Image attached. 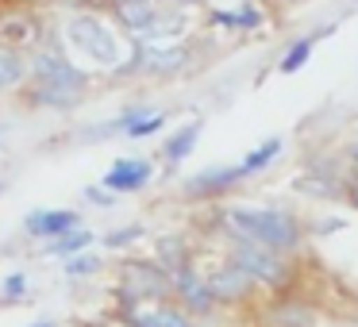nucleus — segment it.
Listing matches in <instances>:
<instances>
[{"label": "nucleus", "instance_id": "f257e3e1", "mask_svg": "<svg viewBox=\"0 0 358 327\" xmlns=\"http://www.w3.org/2000/svg\"><path fill=\"white\" fill-rule=\"evenodd\" d=\"M227 231L239 235L243 242H258L270 250H289L301 239L296 219L273 208H227Z\"/></svg>", "mask_w": 358, "mask_h": 327}, {"label": "nucleus", "instance_id": "f03ea898", "mask_svg": "<svg viewBox=\"0 0 358 327\" xmlns=\"http://www.w3.org/2000/svg\"><path fill=\"white\" fill-rule=\"evenodd\" d=\"M35 78H39L35 101H47V104H73L89 85L85 73L58 54H35Z\"/></svg>", "mask_w": 358, "mask_h": 327}, {"label": "nucleus", "instance_id": "7ed1b4c3", "mask_svg": "<svg viewBox=\"0 0 358 327\" xmlns=\"http://www.w3.org/2000/svg\"><path fill=\"white\" fill-rule=\"evenodd\" d=\"M66 35H70L73 47L85 50V54L93 58V62H101V66H116L120 47H116L112 31L101 24V20H93V16H73V20H70V27H66Z\"/></svg>", "mask_w": 358, "mask_h": 327}, {"label": "nucleus", "instance_id": "20e7f679", "mask_svg": "<svg viewBox=\"0 0 358 327\" xmlns=\"http://www.w3.org/2000/svg\"><path fill=\"white\" fill-rule=\"evenodd\" d=\"M231 262L239 266V270H247L255 281H262V285H273V289L285 285V262H281L278 254H270V247L239 242V247L231 250Z\"/></svg>", "mask_w": 358, "mask_h": 327}, {"label": "nucleus", "instance_id": "39448f33", "mask_svg": "<svg viewBox=\"0 0 358 327\" xmlns=\"http://www.w3.org/2000/svg\"><path fill=\"white\" fill-rule=\"evenodd\" d=\"M204 285H208L212 300H239V296H247L250 289H255V277L231 262V266H224V270H216L212 277H204Z\"/></svg>", "mask_w": 358, "mask_h": 327}, {"label": "nucleus", "instance_id": "423d86ee", "mask_svg": "<svg viewBox=\"0 0 358 327\" xmlns=\"http://www.w3.org/2000/svg\"><path fill=\"white\" fill-rule=\"evenodd\" d=\"M124 281H127V293L135 296H162L170 289V273L158 270V266H143V262H131L124 266Z\"/></svg>", "mask_w": 358, "mask_h": 327}, {"label": "nucleus", "instance_id": "0eeeda50", "mask_svg": "<svg viewBox=\"0 0 358 327\" xmlns=\"http://www.w3.org/2000/svg\"><path fill=\"white\" fill-rule=\"evenodd\" d=\"M150 181V162L147 158H120L108 173H104V185L116 189V193H135Z\"/></svg>", "mask_w": 358, "mask_h": 327}, {"label": "nucleus", "instance_id": "6e6552de", "mask_svg": "<svg viewBox=\"0 0 358 327\" xmlns=\"http://www.w3.org/2000/svg\"><path fill=\"white\" fill-rule=\"evenodd\" d=\"M24 224H27V231L39 235V239H55V235L78 227L81 216H78V212H70V208H39V212H31Z\"/></svg>", "mask_w": 358, "mask_h": 327}, {"label": "nucleus", "instance_id": "1a4fd4ad", "mask_svg": "<svg viewBox=\"0 0 358 327\" xmlns=\"http://www.w3.org/2000/svg\"><path fill=\"white\" fill-rule=\"evenodd\" d=\"M173 285H178L181 296H185V304H193L196 312H204L212 304L208 285H204V277L193 270V266H178V270H173Z\"/></svg>", "mask_w": 358, "mask_h": 327}, {"label": "nucleus", "instance_id": "9d476101", "mask_svg": "<svg viewBox=\"0 0 358 327\" xmlns=\"http://www.w3.org/2000/svg\"><path fill=\"white\" fill-rule=\"evenodd\" d=\"M235 181H239V170H235V166H216V170H204V173H196V177H189L185 189L196 196H208V193H224Z\"/></svg>", "mask_w": 358, "mask_h": 327}, {"label": "nucleus", "instance_id": "9b49d317", "mask_svg": "<svg viewBox=\"0 0 358 327\" xmlns=\"http://www.w3.org/2000/svg\"><path fill=\"white\" fill-rule=\"evenodd\" d=\"M139 54H143V66L147 70H155V73H170V70H181L185 66V47H139Z\"/></svg>", "mask_w": 358, "mask_h": 327}, {"label": "nucleus", "instance_id": "f8f14e48", "mask_svg": "<svg viewBox=\"0 0 358 327\" xmlns=\"http://www.w3.org/2000/svg\"><path fill=\"white\" fill-rule=\"evenodd\" d=\"M196 139H201V119H193V124H185V127H178V131L166 139V147H162V154L170 158V162H185L189 154H193V147H196Z\"/></svg>", "mask_w": 358, "mask_h": 327}, {"label": "nucleus", "instance_id": "ddd939ff", "mask_svg": "<svg viewBox=\"0 0 358 327\" xmlns=\"http://www.w3.org/2000/svg\"><path fill=\"white\" fill-rule=\"evenodd\" d=\"M116 16L124 20V24L131 27V31H147V27L155 24L158 8H155V0H120Z\"/></svg>", "mask_w": 358, "mask_h": 327}, {"label": "nucleus", "instance_id": "4468645a", "mask_svg": "<svg viewBox=\"0 0 358 327\" xmlns=\"http://www.w3.org/2000/svg\"><path fill=\"white\" fill-rule=\"evenodd\" d=\"M89 242H93V235L85 231V227H70V231H62V235H55L50 239V247H47V254H55V258H70V254H78V250H85Z\"/></svg>", "mask_w": 358, "mask_h": 327}, {"label": "nucleus", "instance_id": "2eb2a0df", "mask_svg": "<svg viewBox=\"0 0 358 327\" xmlns=\"http://www.w3.org/2000/svg\"><path fill=\"white\" fill-rule=\"evenodd\" d=\"M127 324L131 327H189V319L178 308H155V312H131Z\"/></svg>", "mask_w": 358, "mask_h": 327}, {"label": "nucleus", "instance_id": "dca6fc26", "mask_svg": "<svg viewBox=\"0 0 358 327\" xmlns=\"http://www.w3.org/2000/svg\"><path fill=\"white\" fill-rule=\"evenodd\" d=\"M278 154H281V139H266L258 150H250V154H243V162L235 166V170H239V177H250V173L266 170V166H270Z\"/></svg>", "mask_w": 358, "mask_h": 327}, {"label": "nucleus", "instance_id": "f3484780", "mask_svg": "<svg viewBox=\"0 0 358 327\" xmlns=\"http://www.w3.org/2000/svg\"><path fill=\"white\" fill-rule=\"evenodd\" d=\"M324 31H331V27H324ZM324 31H316V35H308V39H301L296 47H289L285 58H281V73H296V70H301V66L308 62V54H312V47H316V39H320Z\"/></svg>", "mask_w": 358, "mask_h": 327}, {"label": "nucleus", "instance_id": "a211bd4d", "mask_svg": "<svg viewBox=\"0 0 358 327\" xmlns=\"http://www.w3.org/2000/svg\"><path fill=\"white\" fill-rule=\"evenodd\" d=\"M166 124V116H143V112H131V116H124L120 119V127H124V135H131V139H143V135H150V131H158V127Z\"/></svg>", "mask_w": 358, "mask_h": 327}, {"label": "nucleus", "instance_id": "6ab92c4d", "mask_svg": "<svg viewBox=\"0 0 358 327\" xmlns=\"http://www.w3.org/2000/svg\"><path fill=\"white\" fill-rule=\"evenodd\" d=\"M185 242L178 239V235H170V239H158V262H162V270L166 273H173L178 266H185Z\"/></svg>", "mask_w": 358, "mask_h": 327}, {"label": "nucleus", "instance_id": "aec40b11", "mask_svg": "<svg viewBox=\"0 0 358 327\" xmlns=\"http://www.w3.org/2000/svg\"><path fill=\"white\" fill-rule=\"evenodd\" d=\"M216 24H227V27H258L262 16H258L255 4H243V12H212Z\"/></svg>", "mask_w": 358, "mask_h": 327}, {"label": "nucleus", "instance_id": "412c9836", "mask_svg": "<svg viewBox=\"0 0 358 327\" xmlns=\"http://www.w3.org/2000/svg\"><path fill=\"white\" fill-rule=\"evenodd\" d=\"M20 78H24V62H20L12 50H0V89L16 85Z\"/></svg>", "mask_w": 358, "mask_h": 327}, {"label": "nucleus", "instance_id": "4be33fe9", "mask_svg": "<svg viewBox=\"0 0 358 327\" xmlns=\"http://www.w3.org/2000/svg\"><path fill=\"white\" fill-rule=\"evenodd\" d=\"M101 270V254H70L66 258V273H70V277H85V273H96Z\"/></svg>", "mask_w": 358, "mask_h": 327}, {"label": "nucleus", "instance_id": "5701e85b", "mask_svg": "<svg viewBox=\"0 0 358 327\" xmlns=\"http://www.w3.org/2000/svg\"><path fill=\"white\" fill-rule=\"evenodd\" d=\"M312 312L308 308H278L273 312V327H308Z\"/></svg>", "mask_w": 358, "mask_h": 327}, {"label": "nucleus", "instance_id": "b1692460", "mask_svg": "<svg viewBox=\"0 0 358 327\" xmlns=\"http://www.w3.org/2000/svg\"><path fill=\"white\" fill-rule=\"evenodd\" d=\"M296 189L308 193V196H339V185L327 181V177H301V181H296Z\"/></svg>", "mask_w": 358, "mask_h": 327}, {"label": "nucleus", "instance_id": "393cba45", "mask_svg": "<svg viewBox=\"0 0 358 327\" xmlns=\"http://www.w3.org/2000/svg\"><path fill=\"white\" fill-rule=\"evenodd\" d=\"M139 235H143V227L135 224V227H124V231H112L104 242H108V247H127V242H135Z\"/></svg>", "mask_w": 358, "mask_h": 327}, {"label": "nucleus", "instance_id": "a878e982", "mask_svg": "<svg viewBox=\"0 0 358 327\" xmlns=\"http://www.w3.org/2000/svg\"><path fill=\"white\" fill-rule=\"evenodd\" d=\"M27 289V277L24 273H12V277H4V296H24Z\"/></svg>", "mask_w": 358, "mask_h": 327}, {"label": "nucleus", "instance_id": "bb28decb", "mask_svg": "<svg viewBox=\"0 0 358 327\" xmlns=\"http://www.w3.org/2000/svg\"><path fill=\"white\" fill-rule=\"evenodd\" d=\"M85 196H89V201H93V204H112V201H116V196L101 193V189H85Z\"/></svg>", "mask_w": 358, "mask_h": 327}, {"label": "nucleus", "instance_id": "cd10ccee", "mask_svg": "<svg viewBox=\"0 0 358 327\" xmlns=\"http://www.w3.org/2000/svg\"><path fill=\"white\" fill-rule=\"evenodd\" d=\"M350 196H355V204H358V181H355V185H350Z\"/></svg>", "mask_w": 358, "mask_h": 327}, {"label": "nucleus", "instance_id": "c85d7f7f", "mask_svg": "<svg viewBox=\"0 0 358 327\" xmlns=\"http://www.w3.org/2000/svg\"><path fill=\"white\" fill-rule=\"evenodd\" d=\"M355 162H358V147H355Z\"/></svg>", "mask_w": 358, "mask_h": 327}, {"label": "nucleus", "instance_id": "c756f323", "mask_svg": "<svg viewBox=\"0 0 358 327\" xmlns=\"http://www.w3.org/2000/svg\"><path fill=\"white\" fill-rule=\"evenodd\" d=\"M181 4H193V0H181Z\"/></svg>", "mask_w": 358, "mask_h": 327}]
</instances>
